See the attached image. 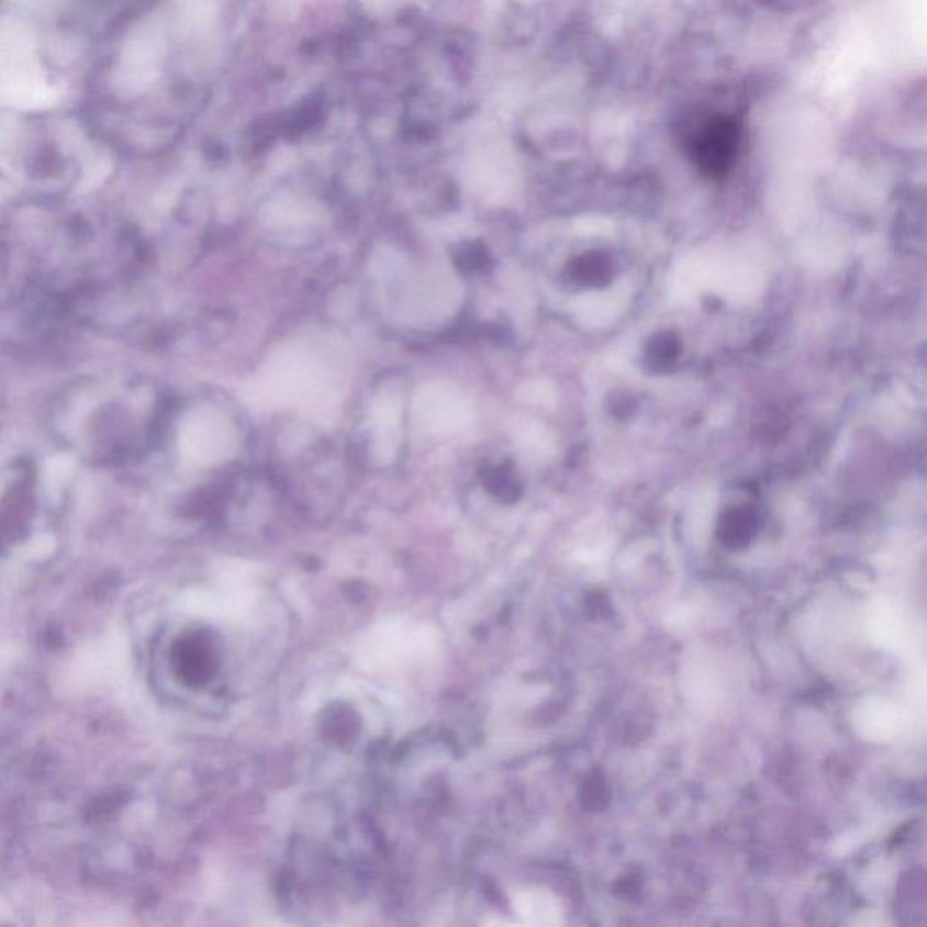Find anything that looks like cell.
<instances>
[{
    "mask_svg": "<svg viewBox=\"0 0 927 927\" xmlns=\"http://www.w3.org/2000/svg\"><path fill=\"white\" fill-rule=\"evenodd\" d=\"M739 127L727 119H714L701 125L691 139V155L706 175H725L736 160Z\"/></svg>",
    "mask_w": 927,
    "mask_h": 927,
    "instance_id": "1",
    "label": "cell"
},
{
    "mask_svg": "<svg viewBox=\"0 0 927 927\" xmlns=\"http://www.w3.org/2000/svg\"><path fill=\"white\" fill-rule=\"evenodd\" d=\"M572 272H574L577 281H582L588 287H597V284L607 283L611 279L613 265H611V259L603 254L588 253L582 258L577 259Z\"/></svg>",
    "mask_w": 927,
    "mask_h": 927,
    "instance_id": "2",
    "label": "cell"
},
{
    "mask_svg": "<svg viewBox=\"0 0 927 927\" xmlns=\"http://www.w3.org/2000/svg\"><path fill=\"white\" fill-rule=\"evenodd\" d=\"M366 2H370V4L373 5H388L390 2H393V0H366Z\"/></svg>",
    "mask_w": 927,
    "mask_h": 927,
    "instance_id": "4",
    "label": "cell"
},
{
    "mask_svg": "<svg viewBox=\"0 0 927 927\" xmlns=\"http://www.w3.org/2000/svg\"><path fill=\"white\" fill-rule=\"evenodd\" d=\"M680 354V343L678 337L663 332V334L656 335L655 339L650 340L649 350H647V359L650 366H655L658 370H669L674 365Z\"/></svg>",
    "mask_w": 927,
    "mask_h": 927,
    "instance_id": "3",
    "label": "cell"
}]
</instances>
